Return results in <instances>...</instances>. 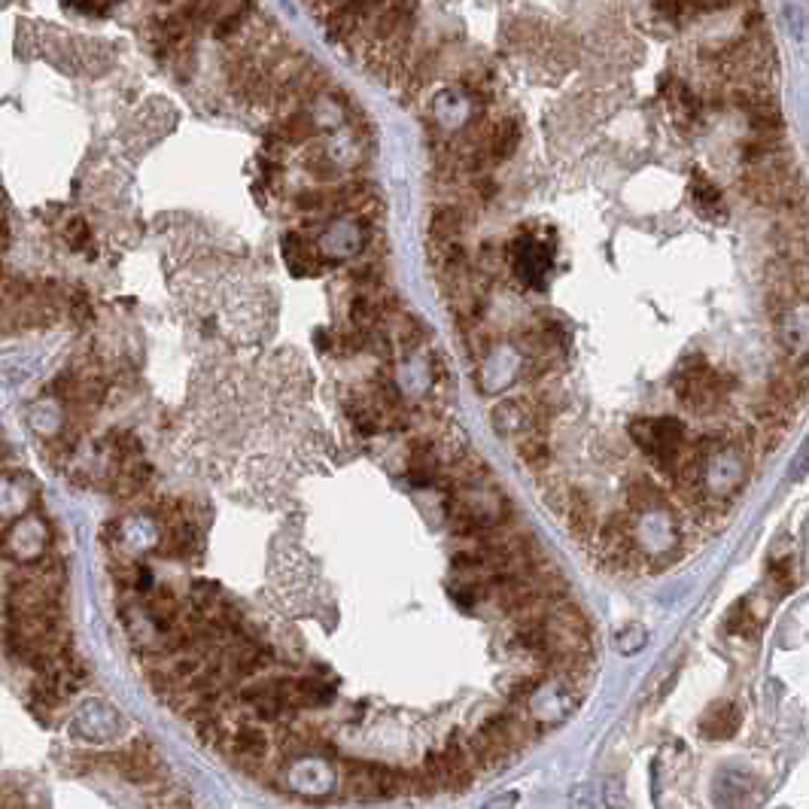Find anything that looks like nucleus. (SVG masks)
<instances>
[{"label":"nucleus","mask_w":809,"mask_h":809,"mask_svg":"<svg viewBox=\"0 0 809 809\" xmlns=\"http://www.w3.org/2000/svg\"><path fill=\"white\" fill-rule=\"evenodd\" d=\"M344 788L353 797H396L404 795V771L372 764V761H347L344 764Z\"/></svg>","instance_id":"nucleus-1"},{"label":"nucleus","mask_w":809,"mask_h":809,"mask_svg":"<svg viewBox=\"0 0 809 809\" xmlns=\"http://www.w3.org/2000/svg\"><path fill=\"white\" fill-rule=\"evenodd\" d=\"M469 749L472 757H475V764H481V767H499V764L514 752V745H511L509 733L502 728L499 716L484 721L481 728H478V733L469 740Z\"/></svg>","instance_id":"nucleus-2"},{"label":"nucleus","mask_w":809,"mask_h":809,"mask_svg":"<svg viewBox=\"0 0 809 809\" xmlns=\"http://www.w3.org/2000/svg\"><path fill=\"white\" fill-rule=\"evenodd\" d=\"M117 767L119 773L131 779V783L137 785H149L156 783V776L162 773V764H158V755L153 745L146 743V740H137L134 745H129L122 755H117Z\"/></svg>","instance_id":"nucleus-3"},{"label":"nucleus","mask_w":809,"mask_h":809,"mask_svg":"<svg viewBox=\"0 0 809 809\" xmlns=\"http://www.w3.org/2000/svg\"><path fill=\"white\" fill-rule=\"evenodd\" d=\"M561 511L563 518H566L569 533H573L581 545H590V542H594V533H597V509H594V502H590L581 490L569 487L566 497H563Z\"/></svg>","instance_id":"nucleus-4"},{"label":"nucleus","mask_w":809,"mask_h":809,"mask_svg":"<svg viewBox=\"0 0 809 809\" xmlns=\"http://www.w3.org/2000/svg\"><path fill=\"white\" fill-rule=\"evenodd\" d=\"M232 743V757H235L241 767H247V771H256L265 755H268V736L262 728H253V724H244V728H237L232 736H229Z\"/></svg>","instance_id":"nucleus-5"},{"label":"nucleus","mask_w":809,"mask_h":809,"mask_svg":"<svg viewBox=\"0 0 809 809\" xmlns=\"http://www.w3.org/2000/svg\"><path fill=\"white\" fill-rule=\"evenodd\" d=\"M518 459L535 475L548 469V426H527V430H521V435H518Z\"/></svg>","instance_id":"nucleus-6"},{"label":"nucleus","mask_w":809,"mask_h":809,"mask_svg":"<svg viewBox=\"0 0 809 809\" xmlns=\"http://www.w3.org/2000/svg\"><path fill=\"white\" fill-rule=\"evenodd\" d=\"M740 724H743L740 706H733L724 700V703H716L709 712H706L703 721H700V733H703L706 740L721 743V740H731L733 733L740 731Z\"/></svg>","instance_id":"nucleus-7"},{"label":"nucleus","mask_w":809,"mask_h":809,"mask_svg":"<svg viewBox=\"0 0 809 809\" xmlns=\"http://www.w3.org/2000/svg\"><path fill=\"white\" fill-rule=\"evenodd\" d=\"M408 475H411V481L423 484V487H430L442 478V459H439V451L432 447V442H418L411 447Z\"/></svg>","instance_id":"nucleus-8"},{"label":"nucleus","mask_w":809,"mask_h":809,"mask_svg":"<svg viewBox=\"0 0 809 809\" xmlns=\"http://www.w3.org/2000/svg\"><path fill=\"white\" fill-rule=\"evenodd\" d=\"M149 478H153V469H149L146 463H141V457L129 459V463L119 466L117 478H113V494L122 499L137 497V494H144L146 490Z\"/></svg>","instance_id":"nucleus-9"},{"label":"nucleus","mask_w":809,"mask_h":809,"mask_svg":"<svg viewBox=\"0 0 809 809\" xmlns=\"http://www.w3.org/2000/svg\"><path fill=\"white\" fill-rule=\"evenodd\" d=\"M521 144V122L518 119H502L497 125H490V137H487V156L490 162H502L509 158Z\"/></svg>","instance_id":"nucleus-10"},{"label":"nucleus","mask_w":809,"mask_h":809,"mask_svg":"<svg viewBox=\"0 0 809 809\" xmlns=\"http://www.w3.org/2000/svg\"><path fill=\"white\" fill-rule=\"evenodd\" d=\"M463 235V210L447 204V208L435 210L430 222V244H451Z\"/></svg>","instance_id":"nucleus-11"},{"label":"nucleus","mask_w":809,"mask_h":809,"mask_svg":"<svg viewBox=\"0 0 809 809\" xmlns=\"http://www.w3.org/2000/svg\"><path fill=\"white\" fill-rule=\"evenodd\" d=\"M627 502H630V509L652 511L664 502V494H661V487L652 478H633L630 487H627Z\"/></svg>","instance_id":"nucleus-12"},{"label":"nucleus","mask_w":809,"mask_h":809,"mask_svg":"<svg viewBox=\"0 0 809 809\" xmlns=\"http://www.w3.org/2000/svg\"><path fill=\"white\" fill-rule=\"evenodd\" d=\"M313 131H317V125H313L311 113L296 110V113H292V117L280 125V137L289 141V144H304V141H311Z\"/></svg>","instance_id":"nucleus-13"},{"label":"nucleus","mask_w":809,"mask_h":809,"mask_svg":"<svg viewBox=\"0 0 809 809\" xmlns=\"http://www.w3.org/2000/svg\"><path fill=\"white\" fill-rule=\"evenodd\" d=\"M694 204H697V210H700L703 217L716 220V210L721 208V192H718L712 184H706L703 177H697V180H694Z\"/></svg>","instance_id":"nucleus-14"},{"label":"nucleus","mask_w":809,"mask_h":809,"mask_svg":"<svg viewBox=\"0 0 809 809\" xmlns=\"http://www.w3.org/2000/svg\"><path fill=\"white\" fill-rule=\"evenodd\" d=\"M65 237H67V244H70L74 250H89V247H92V229H89V222L79 220V217L67 220Z\"/></svg>","instance_id":"nucleus-15"},{"label":"nucleus","mask_w":809,"mask_h":809,"mask_svg":"<svg viewBox=\"0 0 809 809\" xmlns=\"http://www.w3.org/2000/svg\"><path fill=\"white\" fill-rule=\"evenodd\" d=\"M757 624H761V621L749 614V606H745V602H740V606L733 609L731 621H728V627H731V633H740V636H755Z\"/></svg>","instance_id":"nucleus-16"},{"label":"nucleus","mask_w":809,"mask_h":809,"mask_svg":"<svg viewBox=\"0 0 809 809\" xmlns=\"http://www.w3.org/2000/svg\"><path fill=\"white\" fill-rule=\"evenodd\" d=\"M771 581L776 585L779 594H788V590L795 588V566L791 561H776L771 566Z\"/></svg>","instance_id":"nucleus-17"},{"label":"nucleus","mask_w":809,"mask_h":809,"mask_svg":"<svg viewBox=\"0 0 809 809\" xmlns=\"http://www.w3.org/2000/svg\"><path fill=\"white\" fill-rule=\"evenodd\" d=\"M326 201H329V196H326V192H320V189H311V192H301V196L296 198V204H299L301 210L326 208Z\"/></svg>","instance_id":"nucleus-18"},{"label":"nucleus","mask_w":809,"mask_h":809,"mask_svg":"<svg viewBox=\"0 0 809 809\" xmlns=\"http://www.w3.org/2000/svg\"><path fill=\"white\" fill-rule=\"evenodd\" d=\"M539 681H542V676H530V679L518 681V685L511 688V697H514V700H527V697L533 694V688H539Z\"/></svg>","instance_id":"nucleus-19"},{"label":"nucleus","mask_w":809,"mask_h":809,"mask_svg":"<svg viewBox=\"0 0 809 809\" xmlns=\"http://www.w3.org/2000/svg\"><path fill=\"white\" fill-rule=\"evenodd\" d=\"M344 3H347L356 15H363V13H368L372 7H378L380 0H344Z\"/></svg>","instance_id":"nucleus-20"}]
</instances>
